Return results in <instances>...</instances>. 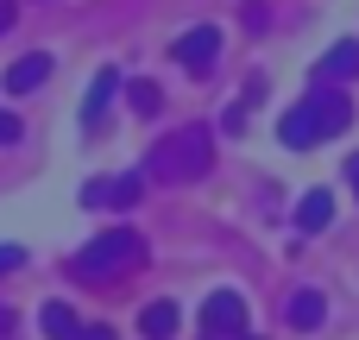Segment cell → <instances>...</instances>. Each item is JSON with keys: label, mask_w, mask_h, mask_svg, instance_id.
Returning a JSON list of instances; mask_svg holds the SVG:
<instances>
[{"label": "cell", "mask_w": 359, "mask_h": 340, "mask_svg": "<svg viewBox=\"0 0 359 340\" xmlns=\"http://www.w3.org/2000/svg\"><path fill=\"white\" fill-rule=\"evenodd\" d=\"M139 196H145V177H107V183H88L82 189L88 208H133Z\"/></svg>", "instance_id": "8992f818"}, {"label": "cell", "mask_w": 359, "mask_h": 340, "mask_svg": "<svg viewBox=\"0 0 359 340\" xmlns=\"http://www.w3.org/2000/svg\"><path fill=\"white\" fill-rule=\"evenodd\" d=\"M246 328V303H240V290H215L208 303H202V334L208 340H233Z\"/></svg>", "instance_id": "277c9868"}, {"label": "cell", "mask_w": 359, "mask_h": 340, "mask_svg": "<svg viewBox=\"0 0 359 340\" xmlns=\"http://www.w3.org/2000/svg\"><path fill=\"white\" fill-rule=\"evenodd\" d=\"M284 322H290L297 334H316V328L328 322V297H322V290H297L290 309H284Z\"/></svg>", "instance_id": "52a82bcc"}, {"label": "cell", "mask_w": 359, "mask_h": 340, "mask_svg": "<svg viewBox=\"0 0 359 340\" xmlns=\"http://www.w3.org/2000/svg\"><path fill=\"white\" fill-rule=\"evenodd\" d=\"M38 328L50 340H76V315H69L63 303H44V309H38Z\"/></svg>", "instance_id": "4fadbf2b"}, {"label": "cell", "mask_w": 359, "mask_h": 340, "mask_svg": "<svg viewBox=\"0 0 359 340\" xmlns=\"http://www.w3.org/2000/svg\"><path fill=\"white\" fill-rule=\"evenodd\" d=\"M19 259H25L19 246H0V271H19Z\"/></svg>", "instance_id": "2e32d148"}, {"label": "cell", "mask_w": 359, "mask_h": 340, "mask_svg": "<svg viewBox=\"0 0 359 340\" xmlns=\"http://www.w3.org/2000/svg\"><path fill=\"white\" fill-rule=\"evenodd\" d=\"M215 57H221V25H196V32L177 38V63H183L189 76H208Z\"/></svg>", "instance_id": "5b68a950"}, {"label": "cell", "mask_w": 359, "mask_h": 340, "mask_svg": "<svg viewBox=\"0 0 359 340\" xmlns=\"http://www.w3.org/2000/svg\"><path fill=\"white\" fill-rule=\"evenodd\" d=\"M114 95H120V69H101V76L88 82V101H82V120L95 126V120H101V107H107Z\"/></svg>", "instance_id": "8fae6325"}, {"label": "cell", "mask_w": 359, "mask_h": 340, "mask_svg": "<svg viewBox=\"0 0 359 340\" xmlns=\"http://www.w3.org/2000/svg\"><path fill=\"white\" fill-rule=\"evenodd\" d=\"M139 259H145V240L120 227V233H101V240H88V246L76 252V278H88V284H114V278L139 271Z\"/></svg>", "instance_id": "3957f363"}, {"label": "cell", "mask_w": 359, "mask_h": 340, "mask_svg": "<svg viewBox=\"0 0 359 340\" xmlns=\"http://www.w3.org/2000/svg\"><path fill=\"white\" fill-rule=\"evenodd\" d=\"M76 340H114V328L101 322V328H76Z\"/></svg>", "instance_id": "e0dca14e"}, {"label": "cell", "mask_w": 359, "mask_h": 340, "mask_svg": "<svg viewBox=\"0 0 359 340\" xmlns=\"http://www.w3.org/2000/svg\"><path fill=\"white\" fill-rule=\"evenodd\" d=\"M44 76H50V50H32V57H19V63L6 69V95H32Z\"/></svg>", "instance_id": "ba28073f"}, {"label": "cell", "mask_w": 359, "mask_h": 340, "mask_svg": "<svg viewBox=\"0 0 359 340\" xmlns=\"http://www.w3.org/2000/svg\"><path fill=\"white\" fill-rule=\"evenodd\" d=\"M126 101H133V107H139V114L151 120V114L164 107V88H158V82H133V88H126Z\"/></svg>", "instance_id": "5bb4252c"}, {"label": "cell", "mask_w": 359, "mask_h": 340, "mask_svg": "<svg viewBox=\"0 0 359 340\" xmlns=\"http://www.w3.org/2000/svg\"><path fill=\"white\" fill-rule=\"evenodd\" d=\"M334 221V196L328 189H309L303 202H297V233H322Z\"/></svg>", "instance_id": "9c48e42d"}, {"label": "cell", "mask_w": 359, "mask_h": 340, "mask_svg": "<svg viewBox=\"0 0 359 340\" xmlns=\"http://www.w3.org/2000/svg\"><path fill=\"white\" fill-rule=\"evenodd\" d=\"M208 164H215V132H208V126H177L170 139L151 145L145 177H151V183H196Z\"/></svg>", "instance_id": "7a4b0ae2"}, {"label": "cell", "mask_w": 359, "mask_h": 340, "mask_svg": "<svg viewBox=\"0 0 359 340\" xmlns=\"http://www.w3.org/2000/svg\"><path fill=\"white\" fill-rule=\"evenodd\" d=\"M347 183H353V202H359V151L347 158Z\"/></svg>", "instance_id": "ac0fdd59"}, {"label": "cell", "mask_w": 359, "mask_h": 340, "mask_svg": "<svg viewBox=\"0 0 359 340\" xmlns=\"http://www.w3.org/2000/svg\"><path fill=\"white\" fill-rule=\"evenodd\" d=\"M316 76H322V82H347V76H359V44H334V50L316 63Z\"/></svg>", "instance_id": "30bf717a"}, {"label": "cell", "mask_w": 359, "mask_h": 340, "mask_svg": "<svg viewBox=\"0 0 359 340\" xmlns=\"http://www.w3.org/2000/svg\"><path fill=\"white\" fill-rule=\"evenodd\" d=\"M0 32H13V0H0Z\"/></svg>", "instance_id": "d6986e66"}, {"label": "cell", "mask_w": 359, "mask_h": 340, "mask_svg": "<svg viewBox=\"0 0 359 340\" xmlns=\"http://www.w3.org/2000/svg\"><path fill=\"white\" fill-rule=\"evenodd\" d=\"M202 340H208V334H202Z\"/></svg>", "instance_id": "44dd1931"}, {"label": "cell", "mask_w": 359, "mask_h": 340, "mask_svg": "<svg viewBox=\"0 0 359 340\" xmlns=\"http://www.w3.org/2000/svg\"><path fill=\"white\" fill-rule=\"evenodd\" d=\"M139 328H145V340H170L177 334V303H145Z\"/></svg>", "instance_id": "7c38bea8"}, {"label": "cell", "mask_w": 359, "mask_h": 340, "mask_svg": "<svg viewBox=\"0 0 359 340\" xmlns=\"http://www.w3.org/2000/svg\"><path fill=\"white\" fill-rule=\"evenodd\" d=\"M13 139H19V120H13V114H0V145H13Z\"/></svg>", "instance_id": "9a60e30c"}, {"label": "cell", "mask_w": 359, "mask_h": 340, "mask_svg": "<svg viewBox=\"0 0 359 340\" xmlns=\"http://www.w3.org/2000/svg\"><path fill=\"white\" fill-rule=\"evenodd\" d=\"M6 328H13V309H0V340H6Z\"/></svg>", "instance_id": "ffe728a7"}, {"label": "cell", "mask_w": 359, "mask_h": 340, "mask_svg": "<svg viewBox=\"0 0 359 340\" xmlns=\"http://www.w3.org/2000/svg\"><path fill=\"white\" fill-rule=\"evenodd\" d=\"M347 120H353V101L341 95V88H316V95H303L284 120H278V139H284V151H309V145H322V139H334V132H347Z\"/></svg>", "instance_id": "6da1fadb"}]
</instances>
